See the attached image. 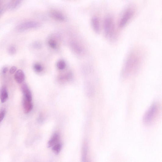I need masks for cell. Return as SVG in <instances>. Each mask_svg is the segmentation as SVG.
<instances>
[{
    "instance_id": "6da1fadb",
    "label": "cell",
    "mask_w": 162,
    "mask_h": 162,
    "mask_svg": "<svg viewBox=\"0 0 162 162\" xmlns=\"http://www.w3.org/2000/svg\"><path fill=\"white\" fill-rule=\"evenodd\" d=\"M140 55L132 52L127 57L121 72L122 77H128L138 70L142 62Z\"/></svg>"
},
{
    "instance_id": "7a4b0ae2",
    "label": "cell",
    "mask_w": 162,
    "mask_h": 162,
    "mask_svg": "<svg viewBox=\"0 0 162 162\" xmlns=\"http://www.w3.org/2000/svg\"><path fill=\"white\" fill-rule=\"evenodd\" d=\"M158 105L154 104L152 105L144 114L143 121L145 124H149L154 121L158 112Z\"/></svg>"
},
{
    "instance_id": "3957f363",
    "label": "cell",
    "mask_w": 162,
    "mask_h": 162,
    "mask_svg": "<svg viewBox=\"0 0 162 162\" xmlns=\"http://www.w3.org/2000/svg\"><path fill=\"white\" fill-rule=\"evenodd\" d=\"M104 28L105 36L107 38L112 37L114 31V24L113 18L110 15H108L105 18L104 22Z\"/></svg>"
},
{
    "instance_id": "277c9868",
    "label": "cell",
    "mask_w": 162,
    "mask_h": 162,
    "mask_svg": "<svg viewBox=\"0 0 162 162\" xmlns=\"http://www.w3.org/2000/svg\"><path fill=\"white\" fill-rule=\"evenodd\" d=\"M134 13V7L130 6L127 8L122 16L119 22V26L121 27L125 26L132 17Z\"/></svg>"
},
{
    "instance_id": "5b68a950",
    "label": "cell",
    "mask_w": 162,
    "mask_h": 162,
    "mask_svg": "<svg viewBox=\"0 0 162 162\" xmlns=\"http://www.w3.org/2000/svg\"><path fill=\"white\" fill-rule=\"evenodd\" d=\"M40 24L36 21H29L21 23L16 27L18 31L22 32L27 30L39 27Z\"/></svg>"
},
{
    "instance_id": "8992f818",
    "label": "cell",
    "mask_w": 162,
    "mask_h": 162,
    "mask_svg": "<svg viewBox=\"0 0 162 162\" xmlns=\"http://www.w3.org/2000/svg\"><path fill=\"white\" fill-rule=\"evenodd\" d=\"M23 105L25 113L27 114L31 111L33 108V105L31 101L28 100L23 97Z\"/></svg>"
},
{
    "instance_id": "52a82bcc",
    "label": "cell",
    "mask_w": 162,
    "mask_h": 162,
    "mask_svg": "<svg viewBox=\"0 0 162 162\" xmlns=\"http://www.w3.org/2000/svg\"><path fill=\"white\" fill-rule=\"evenodd\" d=\"M21 89L23 93V97L28 100L32 101L31 93L27 85L25 83H23L21 87Z\"/></svg>"
},
{
    "instance_id": "ba28073f",
    "label": "cell",
    "mask_w": 162,
    "mask_h": 162,
    "mask_svg": "<svg viewBox=\"0 0 162 162\" xmlns=\"http://www.w3.org/2000/svg\"><path fill=\"white\" fill-rule=\"evenodd\" d=\"M50 15L53 18L58 21H63L66 19L65 16L58 11L52 10L50 12Z\"/></svg>"
},
{
    "instance_id": "9c48e42d",
    "label": "cell",
    "mask_w": 162,
    "mask_h": 162,
    "mask_svg": "<svg viewBox=\"0 0 162 162\" xmlns=\"http://www.w3.org/2000/svg\"><path fill=\"white\" fill-rule=\"evenodd\" d=\"M92 27L93 30L96 33H99L100 31V23L99 18L97 16H93L91 21Z\"/></svg>"
},
{
    "instance_id": "30bf717a",
    "label": "cell",
    "mask_w": 162,
    "mask_h": 162,
    "mask_svg": "<svg viewBox=\"0 0 162 162\" xmlns=\"http://www.w3.org/2000/svg\"><path fill=\"white\" fill-rule=\"evenodd\" d=\"M14 78L19 84H21L23 82L25 79L24 73L21 70H19L17 71L14 75Z\"/></svg>"
},
{
    "instance_id": "8fae6325",
    "label": "cell",
    "mask_w": 162,
    "mask_h": 162,
    "mask_svg": "<svg viewBox=\"0 0 162 162\" xmlns=\"http://www.w3.org/2000/svg\"><path fill=\"white\" fill-rule=\"evenodd\" d=\"M70 47L73 52L75 53L80 55L83 53L82 47L76 42L72 41L70 43Z\"/></svg>"
},
{
    "instance_id": "7c38bea8",
    "label": "cell",
    "mask_w": 162,
    "mask_h": 162,
    "mask_svg": "<svg viewBox=\"0 0 162 162\" xmlns=\"http://www.w3.org/2000/svg\"><path fill=\"white\" fill-rule=\"evenodd\" d=\"M8 98V93L6 88L3 86L0 90V99L2 103H4Z\"/></svg>"
},
{
    "instance_id": "4fadbf2b",
    "label": "cell",
    "mask_w": 162,
    "mask_h": 162,
    "mask_svg": "<svg viewBox=\"0 0 162 162\" xmlns=\"http://www.w3.org/2000/svg\"><path fill=\"white\" fill-rule=\"evenodd\" d=\"M59 139V136L58 133H56L54 134L48 142V147L50 148L53 146L55 145L58 143Z\"/></svg>"
},
{
    "instance_id": "5bb4252c",
    "label": "cell",
    "mask_w": 162,
    "mask_h": 162,
    "mask_svg": "<svg viewBox=\"0 0 162 162\" xmlns=\"http://www.w3.org/2000/svg\"><path fill=\"white\" fill-rule=\"evenodd\" d=\"M20 1H12L10 2L8 5V7L11 10H13L18 7L21 3Z\"/></svg>"
},
{
    "instance_id": "9a60e30c",
    "label": "cell",
    "mask_w": 162,
    "mask_h": 162,
    "mask_svg": "<svg viewBox=\"0 0 162 162\" xmlns=\"http://www.w3.org/2000/svg\"><path fill=\"white\" fill-rule=\"evenodd\" d=\"M62 148V144L60 142H58L52 147V150L54 152L57 154L60 152Z\"/></svg>"
},
{
    "instance_id": "2e32d148",
    "label": "cell",
    "mask_w": 162,
    "mask_h": 162,
    "mask_svg": "<svg viewBox=\"0 0 162 162\" xmlns=\"http://www.w3.org/2000/svg\"><path fill=\"white\" fill-rule=\"evenodd\" d=\"M48 44L49 46L52 49H56L57 48V43L56 41L54 39H50L48 41Z\"/></svg>"
},
{
    "instance_id": "e0dca14e",
    "label": "cell",
    "mask_w": 162,
    "mask_h": 162,
    "mask_svg": "<svg viewBox=\"0 0 162 162\" xmlns=\"http://www.w3.org/2000/svg\"><path fill=\"white\" fill-rule=\"evenodd\" d=\"M56 66L58 70H64L66 67V63L64 60L61 59L57 62Z\"/></svg>"
},
{
    "instance_id": "ac0fdd59",
    "label": "cell",
    "mask_w": 162,
    "mask_h": 162,
    "mask_svg": "<svg viewBox=\"0 0 162 162\" xmlns=\"http://www.w3.org/2000/svg\"><path fill=\"white\" fill-rule=\"evenodd\" d=\"M82 158V162H88L87 160V149L85 146L83 147Z\"/></svg>"
},
{
    "instance_id": "d6986e66",
    "label": "cell",
    "mask_w": 162,
    "mask_h": 162,
    "mask_svg": "<svg viewBox=\"0 0 162 162\" xmlns=\"http://www.w3.org/2000/svg\"><path fill=\"white\" fill-rule=\"evenodd\" d=\"M34 70L37 73H40L43 70V67L42 65L38 63H36L33 65Z\"/></svg>"
},
{
    "instance_id": "ffe728a7",
    "label": "cell",
    "mask_w": 162,
    "mask_h": 162,
    "mask_svg": "<svg viewBox=\"0 0 162 162\" xmlns=\"http://www.w3.org/2000/svg\"><path fill=\"white\" fill-rule=\"evenodd\" d=\"M32 46L34 48L40 49L41 48L42 45L40 42L37 41L34 42L32 45Z\"/></svg>"
},
{
    "instance_id": "44dd1931",
    "label": "cell",
    "mask_w": 162,
    "mask_h": 162,
    "mask_svg": "<svg viewBox=\"0 0 162 162\" xmlns=\"http://www.w3.org/2000/svg\"><path fill=\"white\" fill-rule=\"evenodd\" d=\"M16 49L15 47L13 46H10L8 49V52L11 55H13L16 53Z\"/></svg>"
},
{
    "instance_id": "7402d4cb",
    "label": "cell",
    "mask_w": 162,
    "mask_h": 162,
    "mask_svg": "<svg viewBox=\"0 0 162 162\" xmlns=\"http://www.w3.org/2000/svg\"><path fill=\"white\" fill-rule=\"evenodd\" d=\"M5 113V110L4 109H2L0 110V123L3 120Z\"/></svg>"
},
{
    "instance_id": "603a6c76",
    "label": "cell",
    "mask_w": 162,
    "mask_h": 162,
    "mask_svg": "<svg viewBox=\"0 0 162 162\" xmlns=\"http://www.w3.org/2000/svg\"><path fill=\"white\" fill-rule=\"evenodd\" d=\"M16 67L15 66L12 67L10 70V73L11 74H13L16 70Z\"/></svg>"
},
{
    "instance_id": "cb8c5ba5",
    "label": "cell",
    "mask_w": 162,
    "mask_h": 162,
    "mask_svg": "<svg viewBox=\"0 0 162 162\" xmlns=\"http://www.w3.org/2000/svg\"><path fill=\"white\" fill-rule=\"evenodd\" d=\"M8 70V68L7 67H5L4 68H3V69L2 70V73L5 74L6 73V72H7Z\"/></svg>"
},
{
    "instance_id": "d4e9b609",
    "label": "cell",
    "mask_w": 162,
    "mask_h": 162,
    "mask_svg": "<svg viewBox=\"0 0 162 162\" xmlns=\"http://www.w3.org/2000/svg\"><path fill=\"white\" fill-rule=\"evenodd\" d=\"M3 11V9L2 8H1V9H0V15H1Z\"/></svg>"
},
{
    "instance_id": "484cf974",
    "label": "cell",
    "mask_w": 162,
    "mask_h": 162,
    "mask_svg": "<svg viewBox=\"0 0 162 162\" xmlns=\"http://www.w3.org/2000/svg\"><path fill=\"white\" fill-rule=\"evenodd\" d=\"M2 2L1 1H0V9L2 8L1 7V5H2Z\"/></svg>"
}]
</instances>
